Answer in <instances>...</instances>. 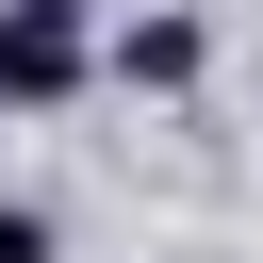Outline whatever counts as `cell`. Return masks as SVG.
Instances as JSON below:
<instances>
[{
	"instance_id": "obj_1",
	"label": "cell",
	"mask_w": 263,
	"mask_h": 263,
	"mask_svg": "<svg viewBox=\"0 0 263 263\" xmlns=\"http://www.w3.org/2000/svg\"><path fill=\"white\" fill-rule=\"evenodd\" d=\"M82 82V0H0V115H49Z\"/></svg>"
},
{
	"instance_id": "obj_2",
	"label": "cell",
	"mask_w": 263,
	"mask_h": 263,
	"mask_svg": "<svg viewBox=\"0 0 263 263\" xmlns=\"http://www.w3.org/2000/svg\"><path fill=\"white\" fill-rule=\"evenodd\" d=\"M197 66H214V33H197V16H132V33H115V82H148V99H181Z\"/></svg>"
},
{
	"instance_id": "obj_3",
	"label": "cell",
	"mask_w": 263,
	"mask_h": 263,
	"mask_svg": "<svg viewBox=\"0 0 263 263\" xmlns=\"http://www.w3.org/2000/svg\"><path fill=\"white\" fill-rule=\"evenodd\" d=\"M0 263H49V214L33 197H0Z\"/></svg>"
}]
</instances>
